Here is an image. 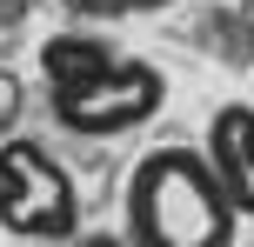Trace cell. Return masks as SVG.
Returning <instances> with one entry per match:
<instances>
[{
	"instance_id": "5b68a950",
	"label": "cell",
	"mask_w": 254,
	"mask_h": 247,
	"mask_svg": "<svg viewBox=\"0 0 254 247\" xmlns=\"http://www.w3.org/2000/svg\"><path fill=\"white\" fill-rule=\"evenodd\" d=\"M121 53L107 47V40H94V34H61V40H47L40 47V74H47V94H61V87H87L94 74H107Z\"/></svg>"
},
{
	"instance_id": "8992f818",
	"label": "cell",
	"mask_w": 254,
	"mask_h": 247,
	"mask_svg": "<svg viewBox=\"0 0 254 247\" xmlns=\"http://www.w3.org/2000/svg\"><path fill=\"white\" fill-rule=\"evenodd\" d=\"M13 120H20V74L0 67V141L13 134Z\"/></svg>"
},
{
	"instance_id": "277c9868",
	"label": "cell",
	"mask_w": 254,
	"mask_h": 247,
	"mask_svg": "<svg viewBox=\"0 0 254 247\" xmlns=\"http://www.w3.org/2000/svg\"><path fill=\"white\" fill-rule=\"evenodd\" d=\"M201 154H207V167H214L221 194L234 200V214H241V221H254V107H248V100L214 107Z\"/></svg>"
},
{
	"instance_id": "6da1fadb",
	"label": "cell",
	"mask_w": 254,
	"mask_h": 247,
	"mask_svg": "<svg viewBox=\"0 0 254 247\" xmlns=\"http://www.w3.org/2000/svg\"><path fill=\"white\" fill-rule=\"evenodd\" d=\"M234 227L241 214L201 147H147L134 160L121 200L127 247H234Z\"/></svg>"
},
{
	"instance_id": "3957f363",
	"label": "cell",
	"mask_w": 254,
	"mask_h": 247,
	"mask_svg": "<svg viewBox=\"0 0 254 247\" xmlns=\"http://www.w3.org/2000/svg\"><path fill=\"white\" fill-rule=\"evenodd\" d=\"M161 107H167V74L154 60H114L107 74H94L87 87H61L54 94V120H61L67 134H87V141L147 127Z\"/></svg>"
},
{
	"instance_id": "7a4b0ae2",
	"label": "cell",
	"mask_w": 254,
	"mask_h": 247,
	"mask_svg": "<svg viewBox=\"0 0 254 247\" xmlns=\"http://www.w3.org/2000/svg\"><path fill=\"white\" fill-rule=\"evenodd\" d=\"M0 234L20 241H74L80 234V194L47 141L7 134L0 141Z\"/></svg>"
},
{
	"instance_id": "52a82bcc",
	"label": "cell",
	"mask_w": 254,
	"mask_h": 247,
	"mask_svg": "<svg viewBox=\"0 0 254 247\" xmlns=\"http://www.w3.org/2000/svg\"><path fill=\"white\" fill-rule=\"evenodd\" d=\"M74 247H127V234H80Z\"/></svg>"
}]
</instances>
